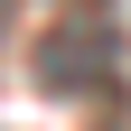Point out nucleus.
I'll return each mask as SVG.
<instances>
[{
    "label": "nucleus",
    "instance_id": "1",
    "mask_svg": "<svg viewBox=\"0 0 131 131\" xmlns=\"http://www.w3.org/2000/svg\"><path fill=\"white\" fill-rule=\"evenodd\" d=\"M112 66H122V38H112L94 9H75L66 28H47V38H38L28 75H38V94H103Z\"/></svg>",
    "mask_w": 131,
    "mask_h": 131
},
{
    "label": "nucleus",
    "instance_id": "2",
    "mask_svg": "<svg viewBox=\"0 0 131 131\" xmlns=\"http://www.w3.org/2000/svg\"><path fill=\"white\" fill-rule=\"evenodd\" d=\"M75 9H94V0H75Z\"/></svg>",
    "mask_w": 131,
    "mask_h": 131
},
{
    "label": "nucleus",
    "instance_id": "3",
    "mask_svg": "<svg viewBox=\"0 0 131 131\" xmlns=\"http://www.w3.org/2000/svg\"><path fill=\"white\" fill-rule=\"evenodd\" d=\"M0 9H9V0H0Z\"/></svg>",
    "mask_w": 131,
    "mask_h": 131
}]
</instances>
